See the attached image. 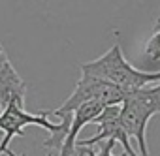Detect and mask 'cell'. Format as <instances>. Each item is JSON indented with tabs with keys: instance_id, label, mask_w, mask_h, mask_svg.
Masks as SVG:
<instances>
[{
	"instance_id": "cell-1",
	"label": "cell",
	"mask_w": 160,
	"mask_h": 156,
	"mask_svg": "<svg viewBox=\"0 0 160 156\" xmlns=\"http://www.w3.org/2000/svg\"><path fill=\"white\" fill-rule=\"evenodd\" d=\"M83 75H92L102 81L113 83L126 92L139 90L143 87L160 83V71H141L134 68L122 55L119 43H113L109 51H106L100 58L91 62H83L79 66Z\"/></svg>"
},
{
	"instance_id": "cell-2",
	"label": "cell",
	"mask_w": 160,
	"mask_h": 156,
	"mask_svg": "<svg viewBox=\"0 0 160 156\" xmlns=\"http://www.w3.org/2000/svg\"><path fill=\"white\" fill-rule=\"evenodd\" d=\"M158 113H160V83L128 92L126 100L121 104V122L128 132V135L136 139L141 156H149L147 124Z\"/></svg>"
},
{
	"instance_id": "cell-3",
	"label": "cell",
	"mask_w": 160,
	"mask_h": 156,
	"mask_svg": "<svg viewBox=\"0 0 160 156\" xmlns=\"http://www.w3.org/2000/svg\"><path fill=\"white\" fill-rule=\"evenodd\" d=\"M126 96H128V92L122 90L121 87L108 83V81H102L98 77L81 73V79L77 81L70 98H66L60 107L51 111V115H57V117L72 115L79 105L87 104V102H98V104H104L106 107L108 105H121L126 100Z\"/></svg>"
},
{
	"instance_id": "cell-4",
	"label": "cell",
	"mask_w": 160,
	"mask_h": 156,
	"mask_svg": "<svg viewBox=\"0 0 160 156\" xmlns=\"http://www.w3.org/2000/svg\"><path fill=\"white\" fill-rule=\"evenodd\" d=\"M94 124L98 126L96 134L89 139L77 141L75 147H92V145H98L100 141H115V143H121L126 156H138L130 145V135L121 122V105L104 107V111L96 117Z\"/></svg>"
},
{
	"instance_id": "cell-5",
	"label": "cell",
	"mask_w": 160,
	"mask_h": 156,
	"mask_svg": "<svg viewBox=\"0 0 160 156\" xmlns=\"http://www.w3.org/2000/svg\"><path fill=\"white\" fill-rule=\"evenodd\" d=\"M104 104L98 102H87L81 104L73 113H72V120H70V128H68V135L60 147V156H73L75 152V145H77V134L81 132L83 126L91 124L96 120V117L104 111Z\"/></svg>"
},
{
	"instance_id": "cell-6",
	"label": "cell",
	"mask_w": 160,
	"mask_h": 156,
	"mask_svg": "<svg viewBox=\"0 0 160 156\" xmlns=\"http://www.w3.org/2000/svg\"><path fill=\"white\" fill-rule=\"evenodd\" d=\"M145 56H149V62H158L160 60V19H156L154 25H152V34L147 41Z\"/></svg>"
},
{
	"instance_id": "cell-7",
	"label": "cell",
	"mask_w": 160,
	"mask_h": 156,
	"mask_svg": "<svg viewBox=\"0 0 160 156\" xmlns=\"http://www.w3.org/2000/svg\"><path fill=\"white\" fill-rule=\"evenodd\" d=\"M8 64H12V62H10V56H8V53H6L4 45L0 43V75L4 73V70L8 68Z\"/></svg>"
},
{
	"instance_id": "cell-8",
	"label": "cell",
	"mask_w": 160,
	"mask_h": 156,
	"mask_svg": "<svg viewBox=\"0 0 160 156\" xmlns=\"http://www.w3.org/2000/svg\"><path fill=\"white\" fill-rule=\"evenodd\" d=\"M113 145H115V141H106V145L98 150V156H115L113 154ZM121 156H126V154H121Z\"/></svg>"
},
{
	"instance_id": "cell-9",
	"label": "cell",
	"mask_w": 160,
	"mask_h": 156,
	"mask_svg": "<svg viewBox=\"0 0 160 156\" xmlns=\"http://www.w3.org/2000/svg\"><path fill=\"white\" fill-rule=\"evenodd\" d=\"M75 150H77L79 154H83V156H98V150H92L91 147H75ZM47 156H53V154L49 152Z\"/></svg>"
},
{
	"instance_id": "cell-10",
	"label": "cell",
	"mask_w": 160,
	"mask_h": 156,
	"mask_svg": "<svg viewBox=\"0 0 160 156\" xmlns=\"http://www.w3.org/2000/svg\"><path fill=\"white\" fill-rule=\"evenodd\" d=\"M6 154H8V156H15V154H13V150H10V149L6 150ZM21 156H27V154H21Z\"/></svg>"
},
{
	"instance_id": "cell-11",
	"label": "cell",
	"mask_w": 160,
	"mask_h": 156,
	"mask_svg": "<svg viewBox=\"0 0 160 156\" xmlns=\"http://www.w3.org/2000/svg\"><path fill=\"white\" fill-rule=\"evenodd\" d=\"M2 111H4V109H2V104H0V113H2Z\"/></svg>"
},
{
	"instance_id": "cell-12",
	"label": "cell",
	"mask_w": 160,
	"mask_h": 156,
	"mask_svg": "<svg viewBox=\"0 0 160 156\" xmlns=\"http://www.w3.org/2000/svg\"><path fill=\"white\" fill-rule=\"evenodd\" d=\"M0 137H4V134H2V132H0Z\"/></svg>"
}]
</instances>
